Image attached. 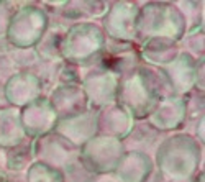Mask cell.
<instances>
[{"label":"cell","instance_id":"cell-1","mask_svg":"<svg viewBox=\"0 0 205 182\" xmlns=\"http://www.w3.org/2000/svg\"><path fill=\"white\" fill-rule=\"evenodd\" d=\"M162 84H169L162 72L159 77H154L151 69H138L131 72V75L121 84V87L117 89V92L120 100L131 108L133 115L143 118L156 105L158 97L162 92V89H159Z\"/></svg>","mask_w":205,"mask_h":182},{"label":"cell","instance_id":"cell-2","mask_svg":"<svg viewBox=\"0 0 205 182\" xmlns=\"http://www.w3.org/2000/svg\"><path fill=\"white\" fill-rule=\"evenodd\" d=\"M81 44L87 46V51L92 56H95L103 46L102 31L95 25H75V26H72L64 39V44H62L64 57H69Z\"/></svg>","mask_w":205,"mask_h":182},{"label":"cell","instance_id":"cell-3","mask_svg":"<svg viewBox=\"0 0 205 182\" xmlns=\"http://www.w3.org/2000/svg\"><path fill=\"white\" fill-rule=\"evenodd\" d=\"M138 15H140V12L136 8V5L117 3L113 10L108 13V17H105V26L113 38L133 39L136 36V25L126 23L125 20L138 18Z\"/></svg>","mask_w":205,"mask_h":182}]
</instances>
